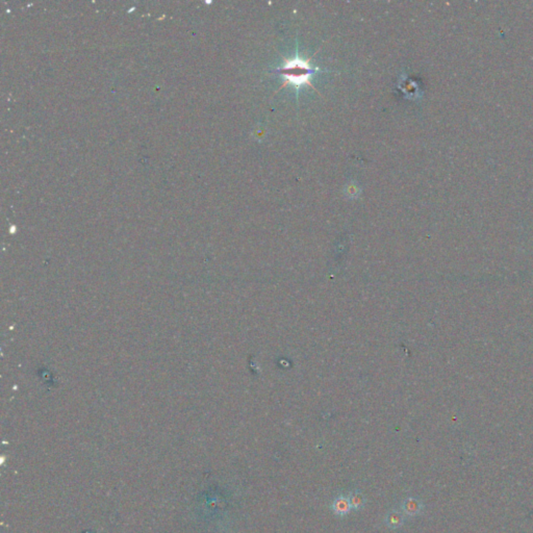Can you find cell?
<instances>
[{
  "label": "cell",
  "instance_id": "cell-5",
  "mask_svg": "<svg viewBox=\"0 0 533 533\" xmlns=\"http://www.w3.org/2000/svg\"><path fill=\"white\" fill-rule=\"evenodd\" d=\"M349 501L350 505H351V508L355 510L361 509L364 506V504H366V498H364V496L360 492H352L349 495Z\"/></svg>",
  "mask_w": 533,
  "mask_h": 533
},
{
  "label": "cell",
  "instance_id": "cell-2",
  "mask_svg": "<svg viewBox=\"0 0 533 533\" xmlns=\"http://www.w3.org/2000/svg\"><path fill=\"white\" fill-rule=\"evenodd\" d=\"M331 509L336 515L344 516L345 514H347L350 510L352 509L351 505H350L349 496H345V495L339 496L333 501L331 505Z\"/></svg>",
  "mask_w": 533,
  "mask_h": 533
},
{
  "label": "cell",
  "instance_id": "cell-3",
  "mask_svg": "<svg viewBox=\"0 0 533 533\" xmlns=\"http://www.w3.org/2000/svg\"><path fill=\"white\" fill-rule=\"evenodd\" d=\"M402 511L405 515H417L423 509V503L415 498L405 499L402 503Z\"/></svg>",
  "mask_w": 533,
  "mask_h": 533
},
{
  "label": "cell",
  "instance_id": "cell-4",
  "mask_svg": "<svg viewBox=\"0 0 533 533\" xmlns=\"http://www.w3.org/2000/svg\"><path fill=\"white\" fill-rule=\"evenodd\" d=\"M404 513H401L397 510L389 511L385 516V524L388 528L397 529L400 528L404 523Z\"/></svg>",
  "mask_w": 533,
  "mask_h": 533
},
{
  "label": "cell",
  "instance_id": "cell-1",
  "mask_svg": "<svg viewBox=\"0 0 533 533\" xmlns=\"http://www.w3.org/2000/svg\"><path fill=\"white\" fill-rule=\"evenodd\" d=\"M318 71H320L319 68L312 67L308 64V61L299 58L298 53H296V57L294 59L286 60L285 65L276 70L277 73L282 74L285 77L286 83L289 82L290 85L294 86L296 89H299L300 86L306 85V83L313 87L311 83V77Z\"/></svg>",
  "mask_w": 533,
  "mask_h": 533
}]
</instances>
